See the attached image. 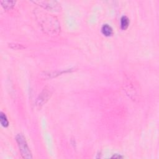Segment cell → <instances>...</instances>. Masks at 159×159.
Listing matches in <instances>:
<instances>
[{
  "mask_svg": "<svg viewBox=\"0 0 159 159\" xmlns=\"http://www.w3.org/2000/svg\"><path fill=\"white\" fill-rule=\"evenodd\" d=\"M35 14L37 21L46 33L51 36L59 34L60 26L57 19L55 16L42 11H36Z\"/></svg>",
  "mask_w": 159,
  "mask_h": 159,
  "instance_id": "6da1fadb",
  "label": "cell"
},
{
  "mask_svg": "<svg viewBox=\"0 0 159 159\" xmlns=\"http://www.w3.org/2000/svg\"><path fill=\"white\" fill-rule=\"evenodd\" d=\"M16 141L18 144L19 151L21 154L24 158L31 159L32 158V153L30 149L27 144V142L24 135L21 134H19L16 136Z\"/></svg>",
  "mask_w": 159,
  "mask_h": 159,
  "instance_id": "7a4b0ae2",
  "label": "cell"
},
{
  "mask_svg": "<svg viewBox=\"0 0 159 159\" xmlns=\"http://www.w3.org/2000/svg\"><path fill=\"white\" fill-rule=\"evenodd\" d=\"M34 3L37 4L42 8L53 12H59L61 10L60 4L56 1H35Z\"/></svg>",
  "mask_w": 159,
  "mask_h": 159,
  "instance_id": "3957f363",
  "label": "cell"
},
{
  "mask_svg": "<svg viewBox=\"0 0 159 159\" xmlns=\"http://www.w3.org/2000/svg\"><path fill=\"white\" fill-rule=\"evenodd\" d=\"M52 91L50 90V88H46L43 89L39 97L37 98L36 101V106L39 108H41V107L44 105L50 99Z\"/></svg>",
  "mask_w": 159,
  "mask_h": 159,
  "instance_id": "277c9868",
  "label": "cell"
},
{
  "mask_svg": "<svg viewBox=\"0 0 159 159\" xmlns=\"http://www.w3.org/2000/svg\"><path fill=\"white\" fill-rule=\"evenodd\" d=\"M101 32L103 35H105V36H107V37L111 36L113 33L112 27L108 24H105L102 27Z\"/></svg>",
  "mask_w": 159,
  "mask_h": 159,
  "instance_id": "5b68a950",
  "label": "cell"
},
{
  "mask_svg": "<svg viewBox=\"0 0 159 159\" xmlns=\"http://www.w3.org/2000/svg\"><path fill=\"white\" fill-rule=\"evenodd\" d=\"M1 3L2 6L4 8L5 10H10L16 4L15 1H1Z\"/></svg>",
  "mask_w": 159,
  "mask_h": 159,
  "instance_id": "8992f818",
  "label": "cell"
},
{
  "mask_svg": "<svg viewBox=\"0 0 159 159\" xmlns=\"http://www.w3.org/2000/svg\"><path fill=\"white\" fill-rule=\"evenodd\" d=\"M129 25V19L127 16H123L120 19V27L123 30H125Z\"/></svg>",
  "mask_w": 159,
  "mask_h": 159,
  "instance_id": "52a82bcc",
  "label": "cell"
},
{
  "mask_svg": "<svg viewBox=\"0 0 159 159\" xmlns=\"http://www.w3.org/2000/svg\"><path fill=\"white\" fill-rule=\"evenodd\" d=\"M0 121H1V125L4 128H6L9 125V122L8 120L7 119V117L5 114H4L3 112L1 113V114H0Z\"/></svg>",
  "mask_w": 159,
  "mask_h": 159,
  "instance_id": "ba28073f",
  "label": "cell"
},
{
  "mask_svg": "<svg viewBox=\"0 0 159 159\" xmlns=\"http://www.w3.org/2000/svg\"><path fill=\"white\" fill-rule=\"evenodd\" d=\"M9 46L11 48L14 49V50H21V49H23L25 48V47L22 44H19V43H9Z\"/></svg>",
  "mask_w": 159,
  "mask_h": 159,
  "instance_id": "9c48e42d",
  "label": "cell"
},
{
  "mask_svg": "<svg viewBox=\"0 0 159 159\" xmlns=\"http://www.w3.org/2000/svg\"><path fill=\"white\" fill-rule=\"evenodd\" d=\"M111 158H123L122 156H120V155H118L117 154L116 155H114Z\"/></svg>",
  "mask_w": 159,
  "mask_h": 159,
  "instance_id": "30bf717a",
  "label": "cell"
}]
</instances>
